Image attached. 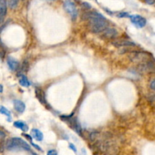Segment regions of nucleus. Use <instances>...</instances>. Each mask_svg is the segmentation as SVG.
<instances>
[{
  "label": "nucleus",
  "instance_id": "1",
  "mask_svg": "<svg viewBox=\"0 0 155 155\" xmlns=\"http://www.w3.org/2000/svg\"><path fill=\"white\" fill-rule=\"evenodd\" d=\"M82 19L88 21L90 31L100 34L108 27V22L105 16L98 11H89L82 15Z\"/></svg>",
  "mask_w": 155,
  "mask_h": 155
},
{
  "label": "nucleus",
  "instance_id": "2",
  "mask_svg": "<svg viewBox=\"0 0 155 155\" xmlns=\"http://www.w3.org/2000/svg\"><path fill=\"white\" fill-rule=\"evenodd\" d=\"M5 147L9 150H19V149H23L25 150H31V147L29 144L21 138H11L6 141Z\"/></svg>",
  "mask_w": 155,
  "mask_h": 155
},
{
  "label": "nucleus",
  "instance_id": "3",
  "mask_svg": "<svg viewBox=\"0 0 155 155\" xmlns=\"http://www.w3.org/2000/svg\"><path fill=\"white\" fill-rule=\"evenodd\" d=\"M63 6H64V10L67 12V14L70 16L72 20L75 21L77 18L78 11L74 2L70 1V0H66L64 2Z\"/></svg>",
  "mask_w": 155,
  "mask_h": 155
},
{
  "label": "nucleus",
  "instance_id": "4",
  "mask_svg": "<svg viewBox=\"0 0 155 155\" xmlns=\"http://www.w3.org/2000/svg\"><path fill=\"white\" fill-rule=\"evenodd\" d=\"M131 22L138 28H142L146 25L147 21L144 17L138 15H133L129 16Z\"/></svg>",
  "mask_w": 155,
  "mask_h": 155
},
{
  "label": "nucleus",
  "instance_id": "5",
  "mask_svg": "<svg viewBox=\"0 0 155 155\" xmlns=\"http://www.w3.org/2000/svg\"><path fill=\"white\" fill-rule=\"evenodd\" d=\"M102 36L108 40H115L118 36V32L114 28L108 27L105 31L102 32Z\"/></svg>",
  "mask_w": 155,
  "mask_h": 155
},
{
  "label": "nucleus",
  "instance_id": "6",
  "mask_svg": "<svg viewBox=\"0 0 155 155\" xmlns=\"http://www.w3.org/2000/svg\"><path fill=\"white\" fill-rule=\"evenodd\" d=\"M113 45L116 47H123V46H135V43L129 40H124V39H121V40H115L113 41Z\"/></svg>",
  "mask_w": 155,
  "mask_h": 155
},
{
  "label": "nucleus",
  "instance_id": "7",
  "mask_svg": "<svg viewBox=\"0 0 155 155\" xmlns=\"http://www.w3.org/2000/svg\"><path fill=\"white\" fill-rule=\"evenodd\" d=\"M7 64H8L10 70H12V71H16L19 68V66H20L18 61L15 59L14 58H12V57H8V59H7Z\"/></svg>",
  "mask_w": 155,
  "mask_h": 155
},
{
  "label": "nucleus",
  "instance_id": "8",
  "mask_svg": "<svg viewBox=\"0 0 155 155\" xmlns=\"http://www.w3.org/2000/svg\"><path fill=\"white\" fill-rule=\"evenodd\" d=\"M14 108L15 109L16 111H18V113H22L24 112L25 108H26V105L21 100H15L14 101Z\"/></svg>",
  "mask_w": 155,
  "mask_h": 155
},
{
  "label": "nucleus",
  "instance_id": "9",
  "mask_svg": "<svg viewBox=\"0 0 155 155\" xmlns=\"http://www.w3.org/2000/svg\"><path fill=\"white\" fill-rule=\"evenodd\" d=\"M19 0H0V3L7 4L11 9H15L18 5Z\"/></svg>",
  "mask_w": 155,
  "mask_h": 155
},
{
  "label": "nucleus",
  "instance_id": "10",
  "mask_svg": "<svg viewBox=\"0 0 155 155\" xmlns=\"http://www.w3.org/2000/svg\"><path fill=\"white\" fill-rule=\"evenodd\" d=\"M14 126L15 127L18 128V129H21L23 132H27L29 128H28V126L23 121H21V120H18V121H15L14 123Z\"/></svg>",
  "mask_w": 155,
  "mask_h": 155
},
{
  "label": "nucleus",
  "instance_id": "11",
  "mask_svg": "<svg viewBox=\"0 0 155 155\" xmlns=\"http://www.w3.org/2000/svg\"><path fill=\"white\" fill-rule=\"evenodd\" d=\"M31 133H32L33 137H34L37 141H43V134L40 130H39V129H33L32 131H31Z\"/></svg>",
  "mask_w": 155,
  "mask_h": 155
},
{
  "label": "nucleus",
  "instance_id": "12",
  "mask_svg": "<svg viewBox=\"0 0 155 155\" xmlns=\"http://www.w3.org/2000/svg\"><path fill=\"white\" fill-rule=\"evenodd\" d=\"M19 83H20V85L23 87H29L30 86H31L30 81L28 80L27 76H24V74L20 75V76H19Z\"/></svg>",
  "mask_w": 155,
  "mask_h": 155
},
{
  "label": "nucleus",
  "instance_id": "13",
  "mask_svg": "<svg viewBox=\"0 0 155 155\" xmlns=\"http://www.w3.org/2000/svg\"><path fill=\"white\" fill-rule=\"evenodd\" d=\"M0 113L8 117V121H11V112H10V111H8L5 107L0 106Z\"/></svg>",
  "mask_w": 155,
  "mask_h": 155
},
{
  "label": "nucleus",
  "instance_id": "14",
  "mask_svg": "<svg viewBox=\"0 0 155 155\" xmlns=\"http://www.w3.org/2000/svg\"><path fill=\"white\" fill-rule=\"evenodd\" d=\"M36 95H37V97L38 98L39 100L40 101V102L43 104L46 103V99H45L44 94H43L42 89H37V90L35 91Z\"/></svg>",
  "mask_w": 155,
  "mask_h": 155
},
{
  "label": "nucleus",
  "instance_id": "15",
  "mask_svg": "<svg viewBox=\"0 0 155 155\" xmlns=\"http://www.w3.org/2000/svg\"><path fill=\"white\" fill-rule=\"evenodd\" d=\"M118 16L119 18H126V17H129V15L128 14V13H126V12H121V13H119L118 14Z\"/></svg>",
  "mask_w": 155,
  "mask_h": 155
},
{
  "label": "nucleus",
  "instance_id": "16",
  "mask_svg": "<svg viewBox=\"0 0 155 155\" xmlns=\"http://www.w3.org/2000/svg\"><path fill=\"white\" fill-rule=\"evenodd\" d=\"M47 155H58V152L54 149H52V150H49L48 151Z\"/></svg>",
  "mask_w": 155,
  "mask_h": 155
},
{
  "label": "nucleus",
  "instance_id": "17",
  "mask_svg": "<svg viewBox=\"0 0 155 155\" xmlns=\"http://www.w3.org/2000/svg\"><path fill=\"white\" fill-rule=\"evenodd\" d=\"M150 88L152 90H153V91H155V78L151 81V82H150Z\"/></svg>",
  "mask_w": 155,
  "mask_h": 155
},
{
  "label": "nucleus",
  "instance_id": "18",
  "mask_svg": "<svg viewBox=\"0 0 155 155\" xmlns=\"http://www.w3.org/2000/svg\"><path fill=\"white\" fill-rule=\"evenodd\" d=\"M5 137V134L3 131L0 130V141H2L3 138Z\"/></svg>",
  "mask_w": 155,
  "mask_h": 155
},
{
  "label": "nucleus",
  "instance_id": "19",
  "mask_svg": "<svg viewBox=\"0 0 155 155\" xmlns=\"http://www.w3.org/2000/svg\"><path fill=\"white\" fill-rule=\"evenodd\" d=\"M144 1H145L146 3L148 4V5H153L155 2V0H144Z\"/></svg>",
  "mask_w": 155,
  "mask_h": 155
},
{
  "label": "nucleus",
  "instance_id": "20",
  "mask_svg": "<svg viewBox=\"0 0 155 155\" xmlns=\"http://www.w3.org/2000/svg\"><path fill=\"white\" fill-rule=\"evenodd\" d=\"M69 147H70L71 150H73L74 152H76V147H75V145L73 144H69Z\"/></svg>",
  "mask_w": 155,
  "mask_h": 155
},
{
  "label": "nucleus",
  "instance_id": "21",
  "mask_svg": "<svg viewBox=\"0 0 155 155\" xmlns=\"http://www.w3.org/2000/svg\"><path fill=\"white\" fill-rule=\"evenodd\" d=\"M2 92H3V86H2V85L0 84V93Z\"/></svg>",
  "mask_w": 155,
  "mask_h": 155
}]
</instances>
